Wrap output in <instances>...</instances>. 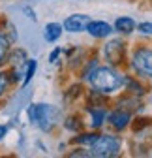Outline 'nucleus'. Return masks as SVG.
Here are the masks:
<instances>
[{
    "label": "nucleus",
    "mask_w": 152,
    "mask_h": 158,
    "mask_svg": "<svg viewBox=\"0 0 152 158\" xmlns=\"http://www.w3.org/2000/svg\"><path fill=\"white\" fill-rule=\"evenodd\" d=\"M90 83L92 87L100 90L102 94H111L118 90L122 85H124V77L111 66H102V68H96L90 75Z\"/></svg>",
    "instance_id": "1"
},
{
    "label": "nucleus",
    "mask_w": 152,
    "mask_h": 158,
    "mask_svg": "<svg viewBox=\"0 0 152 158\" xmlns=\"http://www.w3.org/2000/svg\"><path fill=\"white\" fill-rule=\"evenodd\" d=\"M28 115H30V121L38 128H42L43 132H49L60 117L58 109L53 107V106H47V104H34L28 109Z\"/></svg>",
    "instance_id": "2"
},
{
    "label": "nucleus",
    "mask_w": 152,
    "mask_h": 158,
    "mask_svg": "<svg viewBox=\"0 0 152 158\" xmlns=\"http://www.w3.org/2000/svg\"><path fill=\"white\" fill-rule=\"evenodd\" d=\"M120 151V139L117 135H109L102 134L96 137V141L90 145V156L96 158H109V156H117Z\"/></svg>",
    "instance_id": "3"
},
{
    "label": "nucleus",
    "mask_w": 152,
    "mask_h": 158,
    "mask_svg": "<svg viewBox=\"0 0 152 158\" xmlns=\"http://www.w3.org/2000/svg\"><path fill=\"white\" fill-rule=\"evenodd\" d=\"M131 66L143 77H152V49L137 47L131 56Z\"/></svg>",
    "instance_id": "4"
},
{
    "label": "nucleus",
    "mask_w": 152,
    "mask_h": 158,
    "mask_svg": "<svg viewBox=\"0 0 152 158\" xmlns=\"http://www.w3.org/2000/svg\"><path fill=\"white\" fill-rule=\"evenodd\" d=\"M126 55V45L122 40H111L105 45V58L111 64H120Z\"/></svg>",
    "instance_id": "5"
},
{
    "label": "nucleus",
    "mask_w": 152,
    "mask_h": 158,
    "mask_svg": "<svg viewBox=\"0 0 152 158\" xmlns=\"http://www.w3.org/2000/svg\"><path fill=\"white\" fill-rule=\"evenodd\" d=\"M88 23H90V17L88 15H85V13H73V15H70L64 21L62 27L68 32H83V30H86Z\"/></svg>",
    "instance_id": "6"
},
{
    "label": "nucleus",
    "mask_w": 152,
    "mask_h": 158,
    "mask_svg": "<svg viewBox=\"0 0 152 158\" xmlns=\"http://www.w3.org/2000/svg\"><path fill=\"white\" fill-rule=\"evenodd\" d=\"M86 32L92 38H107L113 30H111V25L105 21H90L86 27Z\"/></svg>",
    "instance_id": "7"
},
{
    "label": "nucleus",
    "mask_w": 152,
    "mask_h": 158,
    "mask_svg": "<svg viewBox=\"0 0 152 158\" xmlns=\"http://www.w3.org/2000/svg\"><path fill=\"white\" fill-rule=\"evenodd\" d=\"M109 123L113 128H117V130H124L128 124H130V113L124 111V109H117V111H113L109 115Z\"/></svg>",
    "instance_id": "8"
},
{
    "label": "nucleus",
    "mask_w": 152,
    "mask_h": 158,
    "mask_svg": "<svg viewBox=\"0 0 152 158\" xmlns=\"http://www.w3.org/2000/svg\"><path fill=\"white\" fill-rule=\"evenodd\" d=\"M115 30L120 34H130L135 30V21L131 17H118L115 21Z\"/></svg>",
    "instance_id": "9"
},
{
    "label": "nucleus",
    "mask_w": 152,
    "mask_h": 158,
    "mask_svg": "<svg viewBox=\"0 0 152 158\" xmlns=\"http://www.w3.org/2000/svg\"><path fill=\"white\" fill-rule=\"evenodd\" d=\"M60 34H62V27L58 25V23H49L47 27H45V32H43V36H45V40L47 42H56V40L60 38Z\"/></svg>",
    "instance_id": "10"
},
{
    "label": "nucleus",
    "mask_w": 152,
    "mask_h": 158,
    "mask_svg": "<svg viewBox=\"0 0 152 158\" xmlns=\"http://www.w3.org/2000/svg\"><path fill=\"white\" fill-rule=\"evenodd\" d=\"M8 55H10V40L4 34H0V66L6 64Z\"/></svg>",
    "instance_id": "11"
},
{
    "label": "nucleus",
    "mask_w": 152,
    "mask_h": 158,
    "mask_svg": "<svg viewBox=\"0 0 152 158\" xmlns=\"http://www.w3.org/2000/svg\"><path fill=\"white\" fill-rule=\"evenodd\" d=\"M90 115H92V126L100 128L105 121V111L103 109H90Z\"/></svg>",
    "instance_id": "12"
},
{
    "label": "nucleus",
    "mask_w": 152,
    "mask_h": 158,
    "mask_svg": "<svg viewBox=\"0 0 152 158\" xmlns=\"http://www.w3.org/2000/svg\"><path fill=\"white\" fill-rule=\"evenodd\" d=\"M96 137H98V134H83V135H79V137H75V143H81V145H92L94 141H96Z\"/></svg>",
    "instance_id": "13"
},
{
    "label": "nucleus",
    "mask_w": 152,
    "mask_h": 158,
    "mask_svg": "<svg viewBox=\"0 0 152 158\" xmlns=\"http://www.w3.org/2000/svg\"><path fill=\"white\" fill-rule=\"evenodd\" d=\"M8 83H10L8 73L0 72V96H4V92H6V89H8Z\"/></svg>",
    "instance_id": "14"
},
{
    "label": "nucleus",
    "mask_w": 152,
    "mask_h": 158,
    "mask_svg": "<svg viewBox=\"0 0 152 158\" xmlns=\"http://www.w3.org/2000/svg\"><path fill=\"white\" fill-rule=\"evenodd\" d=\"M36 66H38V64H36V60H30V62H28V70H26V75H25V85H26V83L30 81V79L34 77V72H36Z\"/></svg>",
    "instance_id": "15"
},
{
    "label": "nucleus",
    "mask_w": 152,
    "mask_h": 158,
    "mask_svg": "<svg viewBox=\"0 0 152 158\" xmlns=\"http://www.w3.org/2000/svg\"><path fill=\"white\" fill-rule=\"evenodd\" d=\"M66 128L68 130H81V123H77V118H68Z\"/></svg>",
    "instance_id": "16"
},
{
    "label": "nucleus",
    "mask_w": 152,
    "mask_h": 158,
    "mask_svg": "<svg viewBox=\"0 0 152 158\" xmlns=\"http://www.w3.org/2000/svg\"><path fill=\"white\" fill-rule=\"evenodd\" d=\"M139 30L143 34H152V23H141L139 25Z\"/></svg>",
    "instance_id": "17"
},
{
    "label": "nucleus",
    "mask_w": 152,
    "mask_h": 158,
    "mask_svg": "<svg viewBox=\"0 0 152 158\" xmlns=\"http://www.w3.org/2000/svg\"><path fill=\"white\" fill-rule=\"evenodd\" d=\"M6 134H8V126L6 124H0V139H2Z\"/></svg>",
    "instance_id": "18"
},
{
    "label": "nucleus",
    "mask_w": 152,
    "mask_h": 158,
    "mask_svg": "<svg viewBox=\"0 0 152 158\" xmlns=\"http://www.w3.org/2000/svg\"><path fill=\"white\" fill-rule=\"evenodd\" d=\"M58 53H60L58 49H56V51H53V55L49 56V60H54V58H56V56H58Z\"/></svg>",
    "instance_id": "19"
}]
</instances>
